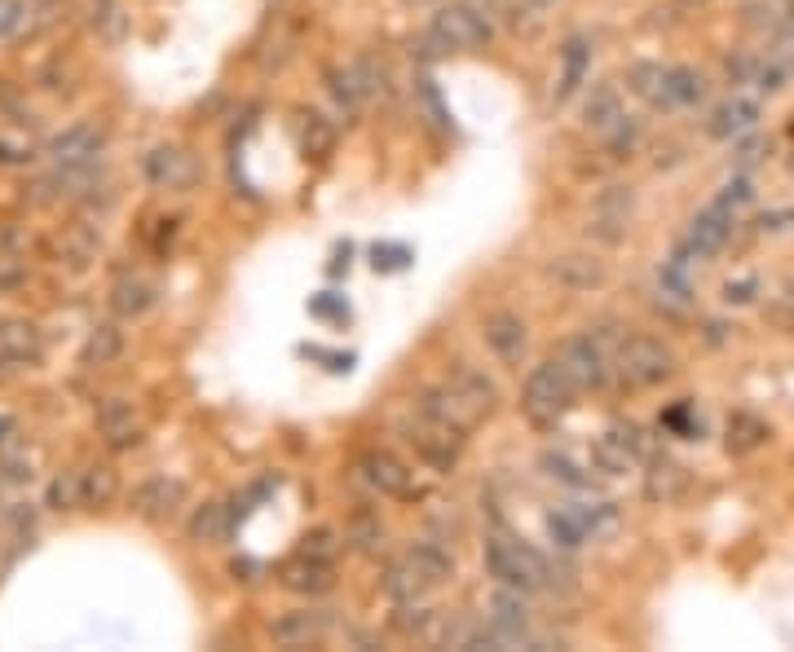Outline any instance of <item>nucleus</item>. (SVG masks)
I'll list each match as a JSON object with an SVG mask.
<instances>
[{
	"label": "nucleus",
	"instance_id": "obj_1",
	"mask_svg": "<svg viewBox=\"0 0 794 652\" xmlns=\"http://www.w3.org/2000/svg\"><path fill=\"white\" fill-rule=\"evenodd\" d=\"M574 405H579V384L566 375V366L556 358L525 375V384H521V415L534 428H556L574 411Z\"/></svg>",
	"mask_w": 794,
	"mask_h": 652
},
{
	"label": "nucleus",
	"instance_id": "obj_2",
	"mask_svg": "<svg viewBox=\"0 0 794 652\" xmlns=\"http://www.w3.org/2000/svg\"><path fill=\"white\" fill-rule=\"evenodd\" d=\"M486 568L504 587H517V591H538V587H547V574H551V564L534 547L512 542V538L486 542Z\"/></svg>",
	"mask_w": 794,
	"mask_h": 652
},
{
	"label": "nucleus",
	"instance_id": "obj_3",
	"mask_svg": "<svg viewBox=\"0 0 794 652\" xmlns=\"http://www.w3.org/2000/svg\"><path fill=\"white\" fill-rule=\"evenodd\" d=\"M618 375L631 388H658L675 375V353L654 336H631L618 344Z\"/></svg>",
	"mask_w": 794,
	"mask_h": 652
},
{
	"label": "nucleus",
	"instance_id": "obj_4",
	"mask_svg": "<svg viewBox=\"0 0 794 652\" xmlns=\"http://www.w3.org/2000/svg\"><path fill=\"white\" fill-rule=\"evenodd\" d=\"M491 36H495L491 14H482L476 5H442L429 27V40L437 49H482Z\"/></svg>",
	"mask_w": 794,
	"mask_h": 652
},
{
	"label": "nucleus",
	"instance_id": "obj_5",
	"mask_svg": "<svg viewBox=\"0 0 794 652\" xmlns=\"http://www.w3.org/2000/svg\"><path fill=\"white\" fill-rule=\"evenodd\" d=\"M141 173L154 190H169V195H190L199 181H203V163L186 150V146H154L146 159H141Z\"/></svg>",
	"mask_w": 794,
	"mask_h": 652
},
{
	"label": "nucleus",
	"instance_id": "obj_6",
	"mask_svg": "<svg viewBox=\"0 0 794 652\" xmlns=\"http://www.w3.org/2000/svg\"><path fill=\"white\" fill-rule=\"evenodd\" d=\"M415 411H420V415H429V419H437V424H446V428H455V432H463V437L486 419V415L476 411V405H472V401H468L455 384H446V379H442V384H429V388H420V392H415Z\"/></svg>",
	"mask_w": 794,
	"mask_h": 652
},
{
	"label": "nucleus",
	"instance_id": "obj_7",
	"mask_svg": "<svg viewBox=\"0 0 794 652\" xmlns=\"http://www.w3.org/2000/svg\"><path fill=\"white\" fill-rule=\"evenodd\" d=\"M186 480L177 476H146L137 489H133V512L146 521V525H173L186 507Z\"/></svg>",
	"mask_w": 794,
	"mask_h": 652
},
{
	"label": "nucleus",
	"instance_id": "obj_8",
	"mask_svg": "<svg viewBox=\"0 0 794 652\" xmlns=\"http://www.w3.org/2000/svg\"><path fill=\"white\" fill-rule=\"evenodd\" d=\"M407 432V441L415 446V454L429 463V467H437V472H450L455 463H459V454H463V432H455V428H446V424H437V419H429V415H420L415 424H407L402 428Z\"/></svg>",
	"mask_w": 794,
	"mask_h": 652
},
{
	"label": "nucleus",
	"instance_id": "obj_9",
	"mask_svg": "<svg viewBox=\"0 0 794 652\" xmlns=\"http://www.w3.org/2000/svg\"><path fill=\"white\" fill-rule=\"evenodd\" d=\"M358 472H362V480L375 489V494H384V499H415L420 489H415V472L397 459V454H388V450H367L362 459H358Z\"/></svg>",
	"mask_w": 794,
	"mask_h": 652
},
{
	"label": "nucleus",
	"instance_id": "obj_10",
	"mask_svg": "<svg viewBox=\"0 0 794 652\" xmlns=\"http://www.w3.org/2000/svg\"><path fill=\"white\" fill-rule=\"evenodd\" d=\"M482 340H486V349H491L504 366H512V371H521V362L530 358V326H525L521 313H512V309H499V313H491V317L482 322Z\"/></svg>",
	"mask_w": 794,
	"mask_h": 652
},
{
	"label": "nucleus",
	"instance_id": "obj_11",
	"mask_svg": "<svg viewBox=\"0 0 794 652\" xmlns=\"http://www.w3.org/2000/svg\"><path fill=\"white\" fill-rule=\"evenodd\" d=\"M733 229H737V212L724 208V203H710V208H702L688 221V242H684V248L693 256H720L733 242Z\"/></svg>",
	"mask_w": 794,
	"mask_h": 652
},
{
	"label": "nucleus",
	"instance_id": "obj_12",
	"mask_svg": "<svg viewBox=\"0 0 794 652\" xmlns=\"http://www.w3.org/2000/svg\"><path fill=\"white\" fill-rule=\"evenodd\" d=\"M556 362L566 366V375L579 384V392H592V388H605L609 379V362H605V349L596 336H574L561 344V353H556Z\"/></svg>",
	"mask_w": 794,
	"mask_h": 652
},
{
	"label": "nucleus",
	"instance_id": "obj_13",
	"mask_svg": "<svg viewBox=\"0 0 794 652\" xmlns=\"http://www.w3.org/2000/svg\"><path fill=\"white\" fill-rule=\"evenodd\" d=\"M278 587H287L291 595L318 600V595H327V591L336 587V564H332V560H313V555L296 551L291 560L278 564Z\"/></svg>",
	"mask_w": 794,
	"mask_h": 652
},
{
	"label": "nucleus",
	"instance_id": "obj_14",
	"mask_svg": "<svg viewBox=\"0 0 794 652\" xmlns=\"http://www.w3.org/2000/svg\"><path fill=\"white\" fill-rule=\"evenodd\" d=\"M547 278L566 291H600L609 283V265L596 252H566L547 261Z\"/></svg>",
	"mask_w": 794,
	"mask_h": 652
},
{
	"label": "nucleus",
	"instance_id": "obj_15",
	"mask_svg": "<svg viewBox=\"0 0 794 652\" xmlns=\"http://www.w3.org/2000/svg\"><path fill=\"white\" fill-rule=\"evenodd\" d=\"M327 630H332V613H327V609H291V613H283V617L270 626L274 643H283V648L323 643Z\"/></svg>",
	"mask_w": 794,
	"mask_h": 652
},
{
	"label": "nucleus",
	"instance_id": "obj_16",
	"mask_svg": "<svg viewBox=\"0 0 794 652\" xmlns=\"http://www.w3.org/2000/svg\"><path fill=\"white\" fill-rule=\"evenodd\" d=\"M759 120H764V111H759V102H755V98H729V102H720V106L710 111V120H706V137H715V141H733V137L755 133V128H759Z\"/></svg>",
	"mask_w": 794,
	"mask_h": 652
},
{
	"label": "nucleus",
	"instance_id": "obj_17",
	"mask_svg": "<svg viewBox=\"0 0 794 652\" xmlns=\"http://www.w3.org/2000/svg\"><path fill=\"white\" fill-rule=\"evenodd\" d=\"M102 141H107V133L98 124H75L66 133H58L45 146V154L58 163V168H66V163H94L102 154Z\"/></svg>",
	"mask_w": 794,
	"mask_h": 652
},
{
	"label": "nucleus",
	"instance_id": "obj_18",
	"mask_svg": "<svg viewBox=\"0 0 794 652\" xmlns=\"http://www.w3.org/2000/svg\"><path fill=\"white\" fill-rule=\"evenodd\" d=\"M85 18H89V32L98 36V45H107V49H120L133 32V14L124 0H89Z\"/></svg>",
	"mask_w": 794,
	"mask_h": 652
},
{
	"label": "nucleus",
	"instance_id": "obj_19",
	"mask_svg": "<svg viewBox=\"0 0 794 652\" xmlns=\"http://www.w3.org/2000/svg\"><path fill=\"white\" fill-rule=\"evenodd\" d=\"M684 489H688V467L667 459V454H654L649 472H645V499L649 503H675V499H684Z\"/></svg>",
	"mask_w": 794,
	"mask_h": 652
},
{
	"label": "nucleus",
	"instance_id": "obj_20",
	"mask_svg": "<svg viewBox=\"0 0 794 652\" xmlns=\"http://www.w3.org/2000/svg\"><path fill=\"white\" fill-rule=\"evenodd\" d=\"M94 419H98V428H102V437H107L111 450H128V446L141 441V428L133 424V405H128L124 397H107V401L98 405Z\"/></svg>",
	"mask_w": 794,
	"mask_h": 652
},
{
	"label": "nucleus",
	"instance_id": "obj_21",
	"mask_svg": "<svg viewBox=\"0 0 794 652\" xmlns=\"http://www.w3.org/2000/svg\"><path fill=\"white\" fill-rule=\"evenodd\" d=\"M626 89L641 102H649L654 111H675L671 93H667V66L662 62H631L626 66Z\"/></svg>",
	"mask_w": 794,
	"mask_h": 652
},
{
	"label": "nucleus",
	"instance_id": "obj_22",
	"mask_svg": "<svg viewBox=\"0 0 794 652\" xmlns=\"http://www.w3.org/2000/svg\"><path fill=\"white\" fill-rule=\"evenodd\" d=\"M446 384H455V388H459V392H463V397H468V401H472L486 419L495 415V405H499V384H495L486 371H476V366H463V362H459V366L446 375Z\"/></svg>",
	"mask_w": 794,
	"mask_h": 652
},
{
	"label": "nucleus",
	"instance_id": "obj_23",
	"mask_svg": "<svg viewBox=\"0 0 794 652\" xmlns=\"http://www.w3.org/2000/svg\"><path fill=\"white\" fill-rule=\"evenodd\" d=\"M0 349H5V358L10 362H36L40 358V349H45V336H40V326L36 322H23V317H10V322H0Z\"/></svg>",
	"mask_w": 794,
	"mask_h": 652
},
{
	"label": "nucleus",
	"instance_id": "obj_24",
	"mask_svg": "<svg viewBox=\"0 0 794 652\" xmlns=\"http://www.w3.org/2000/svg\"><path fill=\"white\" fill-rule=\"evenodd\" d=\"M120 499V472L111 467V463H94V467H85L79 472V503L85 507H111Z\"/></svg>",
	"mask_w": 794,
	"mask_h": 652
},
{
	"label": "nucleus",
	"instance_id": "obj_25",
	"mask_svg": "<svg viewBox=\"0 0 794 652\" xmlns=\"http://www.w3.org/2000/svg\"><path fill=\"white\" fill-rule=\"evenodd\" d=\"M186 534H190V542H199V547H216V542H225L229 538V507L225 503H199L195 512H190V521H186Z\"/></svg>",
	"mask_w": 794,
	"mask_h": 652
},
{
	"label": "nucleus",
	"instance_id": "obj_26",
	"mask_svg": "<svg viewBox=\"0 0 794 652\" xmlns=\"http://www.w3.org/2000/svg\"><path fill=\"white\" fill-rule=\"evenodd\" d=\"M407 560L415 564V574L429 582V591H433V587H446V582L455 578V555H450L446 547H437V542H415V547L407 551Z\"/></svg>",
	"mask_w": 794,
	"mask_h": 652
},
{
	"label": "nucleus",
	"instance_id": "obj_27",
	"mask_svg": "<svg viewBox=\"0 0 794 652\" xmlns=\"http://www.w3.org/2000/svg\"><path fill=\"white\" fill-rule=\"evenodd\" d=\"M296 137H300L305 159H318V163L336 150V128H332V120H323L318 111H300L296 115Z\"/></svg>",
	"mask_w": 794,
	"mask_h": 652
},
{
	"label": "nucleus",
	"instance_id": "obj_28",
	"mask_svg": "<svg viewBox=\"0 0 794 652\" xmlns=\"http://www.w3.org/2000/svg\"><path fill=\"white\" fill-rule=\"evenodd\" d=\"M491 622H495L499 630H508V635L525 639V630H530V604L521 600V591H517V587H504V591H495V595H491Z\"/></svg>",
	"mask_w": 794,
	"mask_h": 652
},
{
	"label": "nucleus",
	"instance_id": "obj_29",
	"mask_svg": "<svg viewBox=\"0 0 794 652\" xmlns=\"http://www.w3.org/2000/svg\"><path fill=\"white\" fill-rule=\"evenodd\" d=\"M120 353H124V331L115 322H98L89 331V340H85V349H79V362L85 366H111Z\"/></svg>",
	"mask_w": 794,
	"mask_h": 652
},
{
	"label": "nucleus",
	"instance_id": "obj_30",
	"mask_svg": "<svg viewBox=\"0 0 794 652\" xmlns=\"http://www.w3.org/2000/svg\"><path fill=\"white\" fill-rule=\"evenodd\" d=\"M622 120V98H618V89L613 85H592V93H587V102H583V124L592 128V133H605V128H613Z\"/></svg>",
	"mask_w": 794,
	"mask_h": 652
},
{
	"label": "nucleus",
	"instance_id": "obj_31",
	"mask_svg": "<svg viewBox=\"0 0 794 652\" xmlns=\"http://www.w3.org/2000/svg\"><path fill=\"white\" fill-rule=\"evenodd\" d=\"M667 93H671V106H697L710 93V79L697 66H667Z\"/></svg>",
	"mask_w": 794,
	"mask_h": 652
},
{
	"label": "nucleus",
	"instance_id": "obj_32",
	"mask_svg": "<svg viewBox=\"0 0 794 652\" xmlns=\"http://www.w3.org/2000/svg\"><path fill=\"white\" fill-rule=\"evenodd\" d=\"M764 441H768V424H764L759 415H750V411L729 415V428H724L729 454H750V450H759Z\"/></svg>",
	"mask_w": 794,
	"mask_h": 652
},
{
	"label": "nucleus",
	"instance_id": "obj_33",
	"mask_svg": "<svg viewBox=\"0 0 794 652\" xmlns=\"http://www.w3.org/2000/svg\"><path fill=\"white\" fill-rule=\"evenodd\" d=\"M323 79H327L332 98L340 102V111H345V115H358V106H362V98H367V85H362L358 66H327Z\"/></svg>",
	"mask_w": 794,
	"mask_h": 652
},
{
	"label": "nucleus",
	"instance_id": "obj_34",
	"mask_svg": "<svg viewBox=\"0 0 794 652\" xmlns=\"http://www.w3.org/2000/svg\"><path fill=\"white\" fill-rule=\"evenodd\" d=\"M150 304H154V287L141 278H120L111 287V313L115 317H141V313H150Z\"/></svg>",
	"mask_w": 794,
	"mask_h": 652
},
{
	"label": "nucleus",
	"instance_id": "obj_35",
	"mask_svg": "<svg viewBox=\"0 0 794 652\" xmlns=\"http://www.w3.org/2000/svg\"><path fill=\"white\" fill-rule=\"evenodd\" d=\"M345 538H349V547H353V551H362V555H375V551L384 547L388 529H384L380 512H371V507H358V512L349 516V529H345Z\"/></svg>",
	"mask_w": 794,
	"mask_h": 652
},
{
	"label": "nucleus",
	"instance_id": "obj_36",
	"mask_svg": "<svg viewBox=\"0 0 794 652\" xmlns=\"http://www.w3.org/2000/svg\"><path fill=\"white\" fill-rule=\"evenodd\" d=\"M635 463H641V459H635L613 432H605V437L592 441V467H596L600 476H626Z\"/></svg>",
	"mask_w": 794,
	"mask_h": 652
},
{
	"label": "nucleus",
	"instance_id": "obj_37",
	"mask_svg": "<svg viewBox=\"0 0 794 652\" xmlns=\"http://www.w3.org/2000/svg\"><path fill=\"white\" fill-rule=\"evenodd\" d=\"M587 58H592V49H587L583 40H570V45L561 49V79H556V102H566V98L583 85V75H587Z\"/></svg>",
	"mask_w": 794,
	"mask_h": 652
},
{
	"label": "nucleus",
	"instance_id": "obj_38",
	"mask_svg": "<svg viewBox=\"0 0 794 652\" xmlns=\"http://www.w3.org/2000/svg\"><path fill=\"white\" fill-rule=\"evenodd\" d=\"M94 252H98V242H94V234H89V229L71 225V229H62V234H58V265L85 269V265L94 261Z\"/></svg>",
	"mask_w": 794,
	"mask_h": 652
},
{
	"label": "nucleus",
	"instance_id": "obj_39",
	"mask_svg": "<svg viewBox=\"0 0 794 652\" xmlns=\"http://www.w3.org/2000/svg\"><path fill=\"white\" fill-rule=\"evenodd\" d=\"M384 591H388V600H397V604H415V600L429 591V582L415 574V564H411V560H402V564H393V568H388Z\"/></svg>",
	"mask_w": 794,
	"mask_h": 652
},
{
	"label": "nucleus",
	"instance_id": "obj_40",
	"mask_svg": "<svg viewBox=\"0 0 794 652\" xmlns=\"http://www.w3.org/2000/svg\"><path fill=\"white\" fill-rule=\"evenodd\" d=\"M538 467L551 476V480H561V485H570V489H592V472H583L570 454H561V450H547L543 459H538Z\"/></svg>",
	"mask_w": 794,
	"mask_h": 652
},
{
	"label": "nucleus",
	"instance_id": "obj_41",
	"mask_svg": "<svg viewBox=\"0 0 794 652\" xmlns=\"http://www.w3.org/2000/svg\"><path fill=\"white\" fill-rule=\"evenodd\" d=\"M750 85H755L759 93H781V89L790 85V58H785V53H768V58H759Z\"/></svg>",
	"mask_w": 794,
	"mask_h": 652
},
{
	"label": "nucleus",
	"instance_id": "obj_42",
	"mask_svg": "<svg viewBox=\"0 0 794 652\" xmlns=\"http://www.w3.org/2000/svg\"><path fill=\"white\" fill-rule=\"evenodd\" d=\"M45 507H53V512H71V507H85V503H79V472H58V476L49 480Z\"/></svg>",
	"mask_w": 794,
	"mask_h": 652
},
{
	"label": "nucleus",
	"instance_id": "obj_43",
	"mask_svg": "<svg viewBox=\"0 0 794 652\" xmlns=\"http://www.w3.org/2000/svg\"><path fill=\"white\" fill-rule=\"evenodd\" d=\"M609 432H613V437H618V441H622V446H626V450H631L635 459H645V463H649V459L658 454L654 437H649V432H645L641 424H631V419H618V424H613Z\"/></svg>",
	"mask_w": 794,
	"mask_h": 652
},
{
	"label": "nucleus",
	"instance_id": "obj_44",
	"mask_svg": "<svg viewBox=\"0 0 794 652\" xmlns=\"http://www.w3.org/2000/svg\"><path fill=\"white\" fill-rule=\"evenodd\" d=\"M340 547H345V542H340V534H336V529H327V525H323V529H309V534L300 538V551H305V555H313V560H336V551H340Z\"/></svg>",
	"mask_w": 794,
	"mask_h": 652
},
{
	"label": "nucleus",
	"instance_id": "obj_45",
	"mask_svg": "<svg viewBox=\"0 0 794 652\" xmlns=\"http://www.w3.org/2000/svg\"><path fill=\"white\" fill-rule=\"evenodd\" d=\"M32 18V5L27 0H0V45L14 40Z\"/></svg>",
	"mask_w": 794,
	"mask_h": 652
},
{
	"label": "nucleus",
	"instance_id": "obj_46",
	"mask_svg": "<svg viewBox=\"0 0 794 652\" xmlns=\"http://www.w3.org/2000/svg\"><path fill=\"white\" fill-rule=\"evenodd\" d=\"M631 208H635V195H631L626 186H605V190L596 195V212H600V216H618V221H626V216H631Z\"/></svg>",
	"mask_w": 794,
	"mask_h": 652
},
{
	"label": "nucleus",
	"instance_id": "obj_47",
	"mask_svg": "<svg viewBox=\"0 0 794 652\" xmlns=\"http://www.w3.org/2000/svg\"><path fill=\"white\" fill-rule=\"evenodd\" d=\"M605 137H609V150L622 159V154H631L635 146H641V120H631V115H622L613 128H605Z\"/></svg>",
	"mask_w": 794,
	"mask_h": 652
},
{
	"label": "nucleus",
	"instance_id": "obj_48",
	"mask_svg": "<svg viewBox=\"0 0 794 652\" xmlns=\"http://www.w3.org/2000/svg\"><path fill=\"white\" fill-rule=\"evenodd\" d=\"M662 428L675 432V437H688V441H697V432H702V424H697V415H693V405H671V411L662 415Z\"/></svg>",
	"mask_w": 794,
	"mask_h": 652
},
{
	"label": "nucleus",
	"instance_id": "obj_49",
	"mask_svg": "<svg viewBox=\"0 0 794 652\" xmlns=\"http://www.w3.org/2000/svg\"><path fill=\"white\" fill-rule=\"evenodd\" d=\"M720 296H724V304H755V296H759V278L755 274H737V278H729L724 287H720Z\"/></svg>",
	"mask_w": 794,
	"mask_h": 652
},
{
	"label": "nucleus",
	"instance_id": "obj_50",
	"mask_svg": "<svg viewBox=\"0 0 794 652\" xmlns=\"http://www.w3.org/2000/svg\"><path fill=\"white\" fill-rule=\"evenodd\" d=\"M720 203L733 208V212H737V208H750V203H755V181H750V177H733V181L724 186Z\"/></svg>",
	"mask_w": 794,
	"mask_h": 652
},
{
	"label": "nucleus",
	"instance_id": "obj_51",
	"mask_svg": "<svg viewBox=\"0 0 794 652\" xmlns=\"http://www.w3.org/2000/svg\"><path fill=\"white\" fill-rule=\"evenodd\" d=\"M764 154H768V141L764 137H750V141H737V154H733V163L742 173H750L755 163H764Z\"/></svg>",
	"mask_w": 794,
	"mask_h": 652
},
{
	"label": "nucleus",
	"instance_id": "obj_52",
	"mask_svg": "<svg viewBox=\"0 0 794 652\" xmlns=\"http://www.w3.org/2000/svg\"><path fill=\"white\" fill-rule=\"evenodd\" d=\"M587 234H596V238H605V242H622L626 238V221H618V216H592L587 221Z\"/></svg>",
	"mask_w": 794,
	"mask_h": 652
},
{
	"label": "nucleus",
	"instance_id": "obj_53",
	"mask_svg": "<svg viewBox=\"0 0 794 652\" xmlns=\"http://www.w3.org/2000/svg\"><path fill=\"white\" fill-rule=\"evenodd\" d=\"M759 229H764V234H790V229H794V208L764 212V216H759Z\"/></svg>",
	"mask_w": 794,
	"mask_h": 652
},
{
	"label": "nucleus",
	"instance_id": "obj_54",
	"mask_svg": "<svg viewBox=\"0 0 794 652\" xmlns=\"http://www.w3.org/2000/svg\"><path fill=\"white\" fill-rule=\"evenodd\" d=\"M0 163H10V168H23V163H32V146L23 150V146H14V141L0 137Z\"/></svg>",
	"mask_w": 794,
	"mask_h": 652
},
{
	"label": "nucleus",
	"instance_id": "obj_55",
	"mask_svg": "<svg viewBox=\"0 0 794 652\" xmlns=\"http://www.w3.org/2000/svg\"><path fill=\"white\" fill-rule=\"evenodd\" d=\"M785 300H790V304H794V274H790V278H785Z\"/></svg>",
	"mask_w": 794,
	"mask_h": 652
},
{
	"label": "nucleus",
	"instance_id": "obj_56",
	"mask_svg": "<svg viewBox=\"0 0 794 652\" xmlns=\"http://www.w3.org/2000/svg\"><path fill=\"white\" fill-rule=\"evenodd\" d=\"M680 5H688V10H693V5H706V0H680Z\"/></svg>",
	"mask_w": 794,
	"mask_h": 652
},
{
	"label": "nucleus",
	"instance_id": "obj_57",
	"mask_svg": "<svg viewBox=\"0 0 794 652\" xmlns=\"http://www.w3.org/2000/svg\"><path fill=\"white\" fill-rule=\"evenodd\" d=\"M530 5H534V10H543V5H551V0H530Z\"/></svg>",
	"mask_w": 794,
	"mask_h": 652
},
{
	"label": "nucleus",
	"instance_id": "obj_58",
	"mask_svg": "<svg viewBox=\"0 0 794 652\" xmlns=\"http://www.w3.org/2000/svg\"><path fill=\"white\" fill-rule=\"evenodd\" d=\"M790 133H794V124H790Z\"/></svg>",
	"mask_w": 794,
	"mask_h": 652
}]
</instances>
